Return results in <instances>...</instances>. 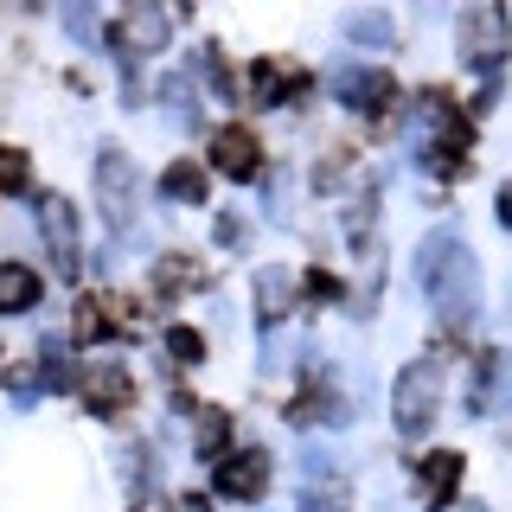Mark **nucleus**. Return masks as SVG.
I'll use <instances>...</instances> for the list:
<instances>
[{
	"label": "nucleus",
	"mask_w": 512,
	"mask_h": 512,
	"mask_svg": "<svg viewBox=\"0 0 512 512\" xmlns=\"http://www.w3.org/2000/svg\"><path fill=\"white\" fill-rule=\"evenodd\" d=\"M301 288H308V295H320V301H340V282H333L327 269H308V282H301Z\"/></svg>",
	"instance_id": "b1692460"
},
{
	"label": "nucleus",
	"mask_w": 512,
	"mask_h": 512,
	"mask_svg": "<svg viewBox=\"0 0 512 512\" xmlns=\"http://www.w3.org/2000/svg\"><path fill=\"white\" fill-rule=\"evenodd\" d=\"M461 512H487V506H461Z\"/></svg>",
	"instance_id": "c85d7f7f"
},
{
	"label": "nucleus",
	"mask_w": 512,
	"mask_h": 512,
	"mask_svg": "<svg viewBox=\"0 0 512 512\" xmlns=\"http://www.w3.org/2000/svg\"><path fill=\"white\" fill-rule=\"evenodd\" d=\"M301 512H346V480H320V487H301Z\"/></svg>",
	"instance_id": "412c9836"
},
{
	"label": "nucleus",
	"mask_w": 512,
	"mask_h": 512,
	"mask_svg": "<svg viewBox=\"0 0 512 512\" xmlns=\"http://www.w3.org/2000/svg\"><path fill=\"white\" fill-rule=\"evenodd\" d=\"M71 32H84V39H96V20H90L84 7H71Z\"/></svg>",
	"instance_id": "bb28decb"
},
{
	"label": "nucleus",
	"mask_w": 512,
	"mask_h": 512,
	"mask_svg": "<svg viewBox=\"0 0 512 512\" xmlns=\"http://www.w3.org/2000/svg\"><path fill=\"white\" fill-rule=\"evenodd\" d=\"M282 84H288L282 64H269V58L250 64V96H256V103H282Z\"/></svg>",
	"instance_id": "aec40b11"
},
{
	"label": "nucleus",
	"mask_w": 512,
	"mask_h": 512,
	"mask_svg": "<svg viewBox=\"0 0 512 512\" xmlns=\"http://www.w3.org/2000/svg\"><path fill=\"white\" fill-rule=\"evenodd\" d=\"M212 487L224 493V500H263V487H269V455H263V448H237V455H224L218 474H212Z\"/></svg>",
	"instance_id": "6e6552de"
},
{
	"label": "nucleus",
	"mask_w": 512,
	"mask_h": 512,
	"mask_svg": "<svg viewBox=\"0 0 512 512\" xmlns=\"http://www.w3.org/2000/svg\"><path fill=\"white\" fill-rule=\"evenodd\" d=\"M96 199H103V212H109L116 231H128L135 212H141V173H135V160H128L116 141L96 154Z\"/></svg>",
	"instance_id": "20e7f679"
},
{
	"label": "nucleus",
	"mask_w": 512,
	"mask_h": 512,
	"mask_svg": "<svg viewBox=\"0 0 512 512\" xmlns=\"http://www.w3.org/2000/svg\"><path fill=\"white\" fill-rule=\"evenodd\" d=\"M333 90H340L346 109H365V116L391 122V103H397V84L384 71H359V64H346L340 77H333Z\"/></svg>",
	"instance_id": "0eeeda50"
},
{
	"label": "nucleus",
	"mask_w": 512,
	"mask_h": 512,
	"mask_svg": "<svg viewBox=\"0 0 512 512\" xmlns=\"http://www.w3.org/2000/svg\"><path fill=\"white\" fill-rule=\"evenodd\" d=\"M442 384H448V365L436 352H423V359H410L404 372H397V391H391V416L404 436H429L442 416Z\"/></svg>",
	"instance_id": "f03ea898"
},
{
	"label": "nucleus",
	"mask_w": 512,
	"mask_h": 512,
	"mask_svg": "<svg viewBox=\"0 0 512 512\" xmlns=\"http://www.w3.org/2000/svg\"><path fill=\"white\" fill-rule=\"evenodd\" d=\"M346 39H352V45H372V52H391V39H397V20H391L384 7L346 13Z\"/></svg>",
	"instance_id": "dca6fc26"
},
{
	"label": "nucleus",
	"mask_w": 512,
	"mask_h": 512,
	"mask_svg": "<svg viewBox=\"0 0 512 512\" xmlns=\"http://www.w3.org/2000/svg\"><path fill=\"white\" fill-rule=\"evenodd\" d=\"M212 167L224 180H256V173H263V148H256V135L244 122H224L212 135Z\"/></svg>",
	"instance_id": "1a4fd4ad"
},
{
	"label": "nucleus",
	"mask_w": 512,
	"mask_h": 512,
	"mask_svg": "<svg viewBox=\"0 0 512 512\" xmlns=\"http://www.w3.org/2000/svg\"><path fill=\"white\" fill-rule=\"evenodd\" d=\"M39 308V276L26 263H0V314H26Z\"/></svg>",
	"instance_id": "2eb2a0df"
},
{
	"label": "nucleus",
	"mask_w": 512,
	"mask_h": 512,
	"mask_svg": "<svg viewBox=\"0 0 512 512\" xmlns=\"http://www.w3.org/2000/svg\"><path fill=\"white\" fill-rule=\"evenodd\" d=\"M455 45H461V64H474V71H500V58L512 52V13L500 0H480L455 20Z\"/></svg>",
	"instance_id": "7ed1b4c3"
},
{
	"label": "nucleus",
	"mask_w": 512,
	"mask_h": 512,
	"mask_svg": "<svg viewBox=\"0 0 512 512\" xmlns=\"http://www.w3.org/2000/svg\"><path fill=\"white\" fill-rule=\"evenodd\" d=\"M493 218H500L506 231H512V186H500V199H493Z\"/></svg>",
	"instance_id": "a878e982"
},
{
	"label": "nucleus",
	"mask_w": 512,
	"mask_h": 512,
	"mask_svg": "<svg viewBox=\"0 0 512 512\" xmlns=\"http://www.w3.org/2000/svg\"><path fill=\"white\" fill-rule=\"evenodd\" d=\"M500 397H512V359L506 352H480V384H474V416H487Z\"/></svg>",
	"instance_id": "4468645a"
},
{
	"label": "nucleus",
	"mask_w": 512,
	"mask_h": 512,
	"mask_svg": "<svg viewBox=\"0 0 512 512\" xmlns=\"http://www.w3.org/2000/svg\"><path fill=\"white\" fill-rule=\"evenodd\" d=\"M0 192H32V160L20 148H0Z\"/></svg>",
	"instance_id": "4be33fe9"
},
{
	"label": "nucleus",
	"mask_w": 512,
	"mask_h": 512,
	"mask_svg": "<svg viewBox=\"0 0 512 512\" xmlns=\"http://www.w3.org/2000/svg\"><path fill=\"white\" fill-rule=\"evenodd\" d=\"M186 282H199V263H186V256H167V263H160V288H186Z\"/></svg>",
	"instance_id": "5701e85b"
},
{
	"label": "nucleus",
	"mask_w": 512,
	"mask_h": 512,
	"mask_svg": "<svg viewBox=\"0 0 512 512\" xmlns=\"http://www.w3.org/2000/svg\"><path fill=\"white\" fill-rule=\"evenodd\" d=\"M103 45L116 52L122 64H135L141 52H160L167 45V13H154V7H128L122 20H109L103 26Z\"/></svg>",
	"instance_id": "39448f33"
},
{
	"label": "nucleus",
	"mask_w": 512,
	"mask_h": 512,
	"mask_svg": "<svg viewBox=\"0 0 512 512\" xmlns=\"http://www.w3.org/2000/svg\"><path fill=\"white\" fill-rule=\"evenodd\" d=\"M167 359L173 365H205V333L199 327H167Z\"/></svg>",
	"instance_id": "6ab92c4d"
},
{
	"label": "nucleus",
	"mask_w": 512,
	"mask_h": 512,
	"mask_svg": "<svg viewBox=\"0 0 512 512\" xmlns=\"http://www.w3.org/2000/svg\"><path fill=\"white\" fill-rule=\"evenodd\" d=\"M224 442H231V416H224V410H205L199 436H192V448H199V461H224Z\"/></svg>",
	"instance_id": "a211bd4d"
},
{
	"label": "nucleus",
	"mask_w": 512,
	"mask_h": 512,
	"mask_svg": "<svg viewBox=\"0 0 512 512\" xmlns=\"http://www.w3.org/2000/svg\"><path fill=\"white\" fill-rule=\"evenodd\" d=\"M128 397H135V391H128V372H122L116 359L96 365V372L84 378V404H90V416H122Z\"/></svg>",
	"instance_id": "f8f14e48"
},
{
	"label": "nucleus",
	"mask_w": 512,
	"mask_h": 512,
	"mask_svg": "<svg viewBox=\"0 0 512 512\" xmlns=\"http://www.w3.org/2000/svg\"><path fill=\"white\" fill-rule=\"evenodd\" d=\"M218 244H244V218H231V212H218Z\"/></svg>",
	"instance_id": "393cba45"
},
{
	"label": "nucleus",
	"mask_w": 512,
	"mask_h": 512,
	"mask_svg": "<svg viewBox=\"0 0 512 512\" xmlns=\"http://www.w3.org/2000/svg\"><path fill=\"white\" fill-rule=\"evenodd\" d=\"M250 301H256V327H282L288 308H295V276L288 269H256V288H250Z\"/></svg>",
	"instance_id": "9d476101"
},
{
	"label": "nucleus",
	"mask_w": 512,
	"mask_h": 512,
	"mask_svg": "<svg viewBox=\"0 0 512 512\" xmlns=\"http://www.w3.org/2000/svg\"><path fill=\"white\" fill-rule=\"evenodd\" d=\"M109 308H116V301L84 295V301H77V314H71V340H77V346H96L109 327H116V314H109Z\"/></svg>",
	"instance_id": "f3484780"
},
{
	"label": "nucleus",
	"mask_w": 512,
	"mask_h": 512,
	"mask_svg": "<svg viewBox=\"0 0 512 512\" xmlns=\"http://www.w3.org/2000/svg\"><path fill=\"white\" fill-rule=\"evenodd\" d=\"M416 282H423V295L436 301L442 327H474L480 314V263L468 250V237L461 231H429L423 244H416Z\"/></svg>",
	"instance_id": "f257e3e1"
},
{
	"label": "nucleus",
	"mask_w": 512,
	"mask_h": 512,
	"mask_svg": "<svg viewBox=\"0 0 512 512\" xmlns=\"http://www.w3.org/2000/svg\"><path fill=\"white\" fill-rule=\"evenodd\" d=\"M160 192H167L173 205H212V186H205L199 160H173V167L160 173Z\"/></svg>",
	"instance_id": "ddd939ff"
},
{
	"label": "nucleus",
	"mask_w": 512,
	"mask_h": 512,
	"mask_svg": "<svg viewBox=\"0 0 512 512\" xmlns=\"http://www.w3.org/2000/svg\"><path fill=\"white\" fill-rule=\"evenodd\" d=\"M416 487H423V506L429 512H448V500L461 493V455H429V461H416Z\"/></svg>",
	"instance_id": "9b49d317"
},
{
	"label": "nucleus",
	"mask_w": 512,
	"mask_h": 512,
	"mask_svg": "<svg viewBox=\"0 0 512 512\" xmlns=\"http://www.w3.org/2000/svg\"><path fill=\"white\" fill-rule=\"evenodd\" d=\"M39 231H45V250H52V269L71 282L77 263H84V250H77V212L58 199V192H45V199H39Z\"/></svg>",
	"instance_id": "423d86ee"
},
{
	"label": "nucleus",
	"mask_w": 512,
	"mask_h": 512,
	"mask_svg": "<svg viewBox=\"0 0 512 512\" xmlns=\"http://www.w3.org/2000/svg\"><path fill=\"white\" fill-rule=\"evenodd\" d=\"M173 512H212V506H205V493H186V500L173 506Z\"/></svg>",
	"instance_id": "cd10ccee"
}]
</instances>
